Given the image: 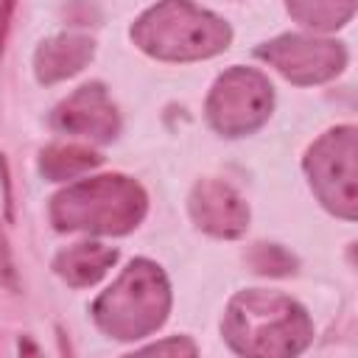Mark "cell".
I'll return each instance as SVG.
<instances>
[{
    "label": "cell",
    "mask_w": 358,
    "mask_h": 358,
    "mask_svg": "<svg viewBox=\"0 0 358 358\" xmlns=\"http://www.w3.org/2000/svg\"><path fill=\"white\" fill-rule=\"evenodd\" d=\"M221 333L241 355L288 358L310 344L313 324L291 296L252 288L229 299Z\"/></svg>",
    "instance_id": "1"
},
{
    "label": "cell",
    "mask_w": 358,
    "mask_h": 358,
    "mask_svg": "<svg viewBox=\"0 0 358 358\" xmlns=\"http://www.w3.org/2000/svg\"><path fill=\"white\" fill-rule=\"evenodd\" d=\"M145 190L120 173L81 179L50 199V221L62 232L126 235L145 215Z\"/></svg>",
    "instance_id": "2"
},
{
    "label": "cell",
    "mask_w": 358,
    "mask_h": 358,
    "mask_svg": "<svg viewBox=\"0 0 358 358\" xmlns=\"http://www.w3.org/2000/svg\"><path fill=\"white\" fill-rule=\"evenodd\" d=\"M134 45L162 62L210 59L229 48V25L190 0H162L131 25Z\"/></svg>",
    "instance_id": "3"
},
{
    "label": "cell",
    "mask_w": 358,
    "mask_h": 358,
    "mask_svg": "<svg viewBox=\"0 0 358 358\" xmlns=\"http://www.w3.org/2000/svg\"><path fill=\"white\" fill-rule=\"evenodd\" d=\"M171 310V285L162 268L145 257L131 260L123 274L92 302L95 324L120 341L154 333Z\"/></svg>",
    "instance_id": "4"
},
{
    "label": "cell",
    "mask_w": 358,
    "mask_h": 358,
    "mask_svg": "<svg viewBox=\"0 0 358 358\" xmlns=\"http://www.w3.org/2000/svg\"><path fill=\"white\" fill-rule=\"evenodd\" d=\"M358 131L338 126L324 131L305 154V173L316 199L336 215L355 221L358 215Z\"/></svg>",
    "instance_id": "5"
},
{
    "label": "cell",
    "mask_w": 358,
    "mask_h": 358,
    "mask_svg": "<svg viewBox=\"0 0 358 358\" xmlns=\"http://www.w3.org/2000/svg\"><path fill=\"white\" fill-rule=\"evenodd\" d=\"M274 106V90L260 70L229 67L207 95V120L224 137H243L260 129Z\"/></svg>",
    "instance_id": "6"
},
{
    "label": "cell",
    "mask_w": 358,
    "mask_h": 358,
    "mask_svg": "<svg viewBox=\"0 0 358 358\" xmlns=\"http://www.w3.org/2000/svg\"><path fill=\"white\" fill-rule=\"evenodd\" d=\"M255 56L302 87L330 81L347 64V50L341 42L302 34H282L271 42H263L260 48H255Z\"/></svg>",
    "instance_id": "7"
},
{
    "label": "cell",
    "mask_w": 358,
    "mask_h": 358,
    "mask_svg": "<svg viewBox=\"0 0 358 358\" xmlns=\"http://www.w3.org/2000/svg\"><path fill=\"white\" fill-rule=\"evenodd\" d=\"M53 129L76 137H87L95 143H109L120 131L117 109L103 90V84L92 81L78 87L73 95H67L50 115Z\"/></svg>",
    "instance_id": "8"
},
{
    "label": "cell",
    "mask_w": 358,
    "mask_h": 358,
    "mask_svg": "<svg viewBox=\"0 0 358 358\" xmlns=\"http://www.w3.org/2000/svg\"><path fill=\"white\" fill-rule=\"evenodd\" d=\"M187 210L193 224L213 238H241L249 227L246 201L221 179L196 182L187 199Z\"/></svg>",
    "instance_id": "9"
},
{
    "label": "cell",
    "mask_w": 358,
    "mask_h": 358,
    "mask_svg": "<svg viewBox=\"0 0 358 358\" xmlns=\"http://www.w3.org/2000/svg\"><path fill=\"white\" fill-rule=\"evenodd\" d=\"M95 56V42L81 34H59L45 39L34 53V73L39 84L64 81L87 67Z\"/></svg>",
    "instance_id": "10"
},
{
    "label": "cell",
    "mask_w": 358,
    "mask_h": 358,
    "mask_svg": "<svg viewBox=\"0 0 358 358\" xmlns=\"http://www.w3.org/2000/svg\"><path fill=\"white\" fill-rule=\"evenodd\" d=\"M117 263V249L103 243H73L53 257V271L73 288L95 285Z\"/></svg>",
    "instance_id": "11"
},
{
    "label": "cell",
    "mask_w": 358,
    "mask_h": 358,
    "mask_svg": "<svg viewBox=\"0 0 358 358\" xmlns=\"http://www.w3.org/2000/svg\"><path fill=\"white\" fill-rule=\"evenodd\" d=\"M101 162V157L84 145L76 143H56L48 145L39 157V171L45 179L50 182H64V179H76L81 173H87L90 168H95Z\"/></svg>",
    "instance_id": "12"
},
{
    "label": "cell",
    "mask_w": 358,
    "mask_h": 358,
    "mask_svg": "<svg viewBox=\"0 0 358 358\" xmlns=\"http://www.w3.org/2000/svg\"><path fill=\"white\" fill-rule=\"evenodd\" d=\"M285 8L313 31H336L352 20L355 0H285Z\"/></svg>",
    "instance_id": "13"
},
{
    "label": "cell",
    "mask_w": 358,
    "mask_h": 358,
    "mask_svg": "<svg viewBox=\"0 0 358 358\" xmlns=\"http://www.w3.org/2000/svg\"><path fill=\"white\" fill-rule=\"evenodd\" d=\"M249 266L257 271V274H268V277H285L294 271L296 260L294 255H288L282 246L277 243H257L249 255H246Z\"/></svg>",
    "instance_id": "14"
},
{
    "label": "cell",
    "mask_w": 358,
    "mask_h": 358,
    "mask_svg": "<svg viewBox=\"0 0 358 358\" xmlns=\"http://www.w3.org/2000/svg\"><path fill=\"white\" fill-rule=\"evenodd\" d=\"M140 352H151V355H196V344L187 336H173L168 341H157L148 347H140Z\"/></svg>",
    "instance_id": "15"
},
{
    "label": "cell",
    "mask_w": 358,
    "mask_h": 358,
    "mask_svg": "<svg viewBox=\"0 0 358 358\" xmlns=\"http://www.w3.org/2000/svg\"><path fill=\"white\" fill-rule=\"evenodd\" d=\"M3 224V221H0ZM0 282H6L8 288L17 285V277H14V263H11V249H8V238L0 227Z\"/></svg>",
    "instance_id": "16"
},
{
    "label": "cell",
    "mask_w": 358,
    "mask_h": 358,
    "mask_svg": "<svg viewBox=\"0 0 358 358\" xmlns=\"http://www.w3.org/2000/svg\"><path fill=\"white\" fill-rule=\"evenodd\" d=\"M14 6H17V0H0V56H3V48H6V36H8L11 17H14Z\"/></svg>",
    "instance_id": "17"
},
{
    "label": "cell",
    "mask_w": 358,
    "mask_h": 358,
    "mask_svg": "<svg viewBox=\"0 0 358 358\" xmlns=\"http://www.w3.org/2000/svg\"><path fill=\"white\" fill-rule=\"evenodd\" d=\"M0 179H3V190H6V213L11 215V187H8V162H6V157L0 154Z\"/></svg>",
    "instance_id": "18"
}]
</instances>
